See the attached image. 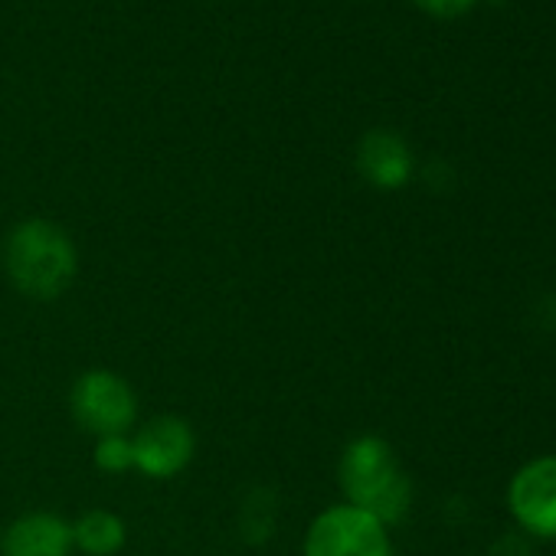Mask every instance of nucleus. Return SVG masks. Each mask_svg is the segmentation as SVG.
<instances>
[{"instance_id":"9","label":"nucleus","mask_w":556,"mask_h":556,"mask_svg":"<svg viewBox=\"0 0 556 556\" xmlns=\"http://www.w3.org/2000/svg\"><path fill=\"white\" fill-rule=\"evenodd\" d=\"M73 540L89 553V556H112L122 549L125 543V523L122 517L109 514V510H89L86 517H79V523L73 527Z\"/></svg>"},{"instance_id":"10","label":"nucleus","mask_w":556,"mask_h":556,"mask_svg":"<svg viewBox=\"0 0 556 556\" xmlns=\"http://www.w3.org/2000/svg\"><path fill=\"white\" fill-rule=\"evenodd\" d=\"M96 465L102 471H128L135 465V455H131V442L125 435H109L99 442L96 448Z\"/></svg>"},{"instance_id":"8","label":"nucleus","mask_w":556,"mask_h":556,"mask_svg":"<svg viewBox=\"0 0 556 556\" xmlns=\"http://www.w3.org/2000/svg\"><path fill=\"white\" fill-rule=\"evenodd\" d=\"M357 164L364 170V177L383 190H396L409 180L413 170V154L406 148V141L393 131H370L364 135L361 148H357Z\"/></svg>"},{"instance_id":"2","label":"nucleus","mask_w":556,"mask_h":556,"mask_svg":"<svg viewBox=\"0 0 556 556\" xmlns=\"http://www.w3.org/2000/svg\"><path fill=\"white\" fill-rule=\"evenodd\" d=\"M79 258L73 239L47 219H30L8 242V271L30 299H60L76 278Z\"/></svg>"},{"instance_id":"11","label":"nucleus","mask_w":556,"mask_h":556,"mask_svg":"<svg viewBox=\"0 0 556 556\" xmlns=\"http://www.w3.org/2000/svg\"><path fill=\"white\" fill-rule=\"evenodd\" d=\"M419 4L426 8V11H432V14H442V17H448V14H458V11H465L471 0H419Z\"/></svg>"},{"instance_id":"6","label":"nucleus","mask_w":556,"mask_h":556,"mask_svg":"<svg viewBox=\"0 0 556 556\" xmlns=\"http://www.w3.org/2000/svg\"><path fill=\"white\" fill-rule=\"evenodd\" d=\"M131 455L148 478H174L193 455V432L177 416L151 419L148 426L138 429L131 442Z\"/></svg>"},{"instance_id":"5","label":"nucleus","mask_w":556,"mask_h":556,"mask_svg":"<svg viewBox=\"0 0 556 556\" xmlns=\"http://www.w3.org/2000/svg\"><path fill=\"white\" fill-rule=\"evenodd\" d=\"M514 520L546 540H556V455L527 462L507 484Z\"/></svg>"},{"instance_id":"3","label":"nucleus","mask_w":556,"mask_h":556,"mask_svg":"<svg viewBox=\"0 0 556 556\" xmlns=\"http://www.w3.org/2000/svg\"><path fill=\"white\" fill-rule=\"evenodd\" d=\"M305 556H390V533L367 510L341 504L312 523Z\"/></svg>"},{"instance_id":"4","label":"nucleus","mask_w":556,"mask_h":556,"mask_svg":"<svg viewBox=\"0 0 556 556\" xmlns=\"http://www.w3.org/2000/svg\"><path fill=\"white\" fill-rule=\"evenodd\" d=\"M73 413L89 432L109 439L128 432L138 406L131 387L122 377L109 370H92L73 387Z\"/></svg>"},{"instance_id":"1","label":"nucleus","mask_w":556,"mask_h":556,"mask_svg":"<svg viewBox=\"0 0 556 556\" xmlns=\"http://www.w3.org/2000/svg\"><path fill=\"white\" fill-rule=\"evenodd\" d=\"M341 488L351 497V507L367 510L383 527L403 520L413 504V484H409L396 452L390 448V442H383L377 435L354 439L344 448Z\"/></svg>"},{"instance_id":"7","label":"nucleus","mask_w":556,"mask_h":556,"mask_svg":"<svg viewBox=\"0 0 556 556\" xmlns=\"http://www.w3.org/2000/svg\"><path fill=\"white\" fill-rule=\"evenodd\" d=\"M73 527L53 514H27L0 540V556H70Z\"/></svg>"}]
</instances>
